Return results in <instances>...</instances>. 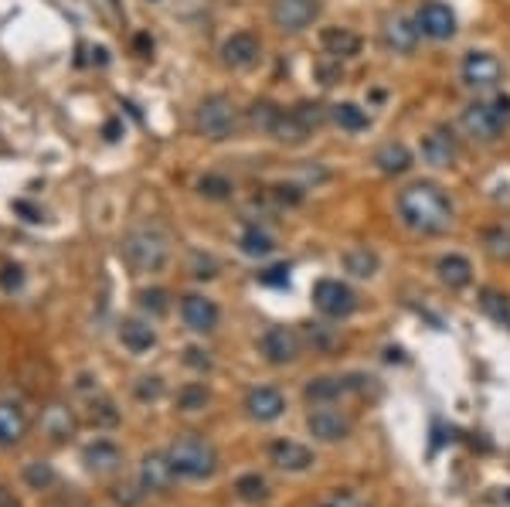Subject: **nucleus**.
<instances>
[{"label":"nucleus","instance_id":"obj_31","mask_svg":"<svg viewBox=\"0 0 510 507\" xmlns=\"http://www.w3.org/2000/svg\"><path fill=\"white\" fill-rule=\"evenodd\" d=\"M194 187H198V195H201L204 201H232V195H235V181L228 177V174H218V170L201 174Z\"/></svg>","mask_w":510,"mask_h":507},{"label":"nucleus","instance_id":"obj_51","mask_svg":"<svg viewBox=\"0 0 510 507\" xmlns=\"http://www.w3.org/2000/svg\"><path fill=\"white\" fill-rule=\"evenodd\" d=\"M106 140H120V123H109L106 126Z\"/></svg>","mask_w":510,"mask_h":507},{"label":"nucleus","instance_id":"obj_2","mask_svg":"<svg viewBox=\"0 0 510 507\" xmlns=\"http://www.w3.org/2000/svg\"><path fill=\"white\" fill-rule=\"evenodd\" d=\"M120 256L137 276H154L170 259V235L160 225H137L123 235Z\"/></svg>","mask_w":510,"mask_h":507},{"label":"nucleus","instance_id":"obj_42","mask_svg":"<svg viewBox=\"0 0 510 507\" xmlns=\"http://www.w3.org/2000/svg\"><path fill=\"white\" fill-rule=\"evenodd\" d=\"M160 392H164V378H157V375L139 378V385H137V399L139 402H157L160 399Z\"/></svg>","mask_w":510,"mask_h":507},{"label":"nucleus","instance_id":"obj_48","mask_svg":"<svg viewBox=\"0 0 510 507\" xmlns=\"http://www.w3.org/2000/svg\"><path fill=\"white\" fill-rule=\"evenodd\" d=\"M187 365H191V368H211V358H208V351H201V348H187Z\"/></svg>","mask_w":510,"mask_h":507},{"label":"nucleus","instance_id":"obj_50","mask_svg":"<svg viewBox=\"0 0 510 507\" xmlns=\"http://www.w3.org/2000/svg\"><path fill=\"white\" fill-rule=\"evenodd\" d=\"M0 507H21V501H17L14 487H7V484H0Z\"/></svg>","mask_w":510,"mask_h":507},{"label":"nucleus","instance_id":"obj_30","mask_svg":"<svg viewBox=\"0 0 510 507\" xmlns=\"http://www.w3.org/2000/svg\"><path fill=\"white\" fill-rule=\"evenodd\" d=\"M330 123L340 126L344 133H364L371 126L368 109H361L357 103H334L330 106Z\"/></svg>","mask_w":510,"mask_h":507},{"label":"nucleus","instance_id":"obj_41","mask_svg":"<svg viewBox=\"0 0 510 507\" xmlns=\"http://www.w3.org/2000/svg\"><path fill=\"white\" fill-rule=\"evenodd\" d=\"M143 487H133V484H120V487H112V501H116V507H139V501H143Z\"/></svg>","mask_w":510,"mask_h":507},{"label":"nucleus","instance_id":"obj_4","mask_svg":"<svg viewBox=\"0 0 510 507\" xmlns=\"http://www.w3.org/2000/svg\"><path fill=\"white\" fill-rule=\"evenodd\" d=\"M167 457L174 463V474L184 476V480H208L218 470L215 446L208 443L204 436H198V432H187L181 439H174Z\"/></svg>","mask_w":510,"mask_h":507},{"label":"nucleus","instance_id":"obj_12","mask_svg":"<svg viewBox=\"0 0 510 507\" xmlns=\"http://www.w3.org/2000/svg\"><path fill=\"white\" fill-rule=\"evenodd\" d=\"M307 430L320 443H340V439L351 436V419L340 412V409H334V405H317L307 415Z\"/></svg>","mask_w":510,"mask_h":507},{"label":"nucleus","instance_id":"obj_46","mask_svg":"<svg viewBox=\"0 0 510 507\" xmlns=\"http://www.w3.org/2000/svg\"><path fill=\"white\" fill-rule=\"evenodd\" d=\"M259 283H265V286H286V283H290V266H273V269H265V273H259Z\"/></svg>","mask_w":510,"mask_h":507},{"label":"nucleus","instance_id":"obj_6","mask_svg":"<svg viewBox=\"0 0 510 507\" xmlns=\"http://www.w3.org/2000/svg\"><path fill=\"white\" fill-rule=\"evenodd\" d=\"M460 76H463L466 89H473L477 95L497 93L504 86V62L497 59L494 51H466Z\"/></svg>","mask_w":510,"mask_h":507},{"label":"nucleus","instance_id":"obj_32","mask_svg":"<svg viewBox=\"0 0 510 507\" xmlns=\"http://www.w3.org/2000/svg\"><path fill=\"white\" fill-rule=\"evenodd\" d=\"M479 242H483V252L494 262H510V225H490V229H483Z\"/></svg>","mask_w":510,"mask_h":507},{"label":"nucleus","instance_id":"obj_11","mask_svg":"<svg viewBox=\"0 0 510 507\" xmlns=\"http://www.w3.org/2000/svg\"><path fill=\"white\" fill-rule=\"evenodd\" d=\"M181 321H184L187 330H194V334H211L218 330V321H221V310L211 296H204V293H187L181 296Z\"/></svg>","mask_w":510,"mask_h":507},{"label":"nucleus","instance_id":"obj_5","mask_svg":"<svg viewBox=\"0 0 510 507\" xmlns=\"http://www.w3.org/2000/svg\"><path fill=\"white\" fill-rule=\"evenodd\" d=\"M460 126H463V133L473 143H483V147H490L497 140L504 137V130H507V120L497 113V106L490 103V95L487 99H473L470 106L460 113Z\"/></svg>","mask_w":510,"mask_h":507},{"label":"nucleus","instance_id":"obj_7","mask_svg":"<svg viewBox=\"0 0 510 507\" xmlns=\"http://www.w3.org/2000/svg\"><path fill=\"white\" fill-rule=\"evenodd\" d=\"M320 11H324L320 0H273L269 4V21L282 34H303L307 28H313Z\"/></svg>","mask_w":510,"mask_h":507},{"label":"nucleus","instance_id":"obj_10","mask_svg":"<svg viewBox=\"0 0 510 507\" xmlns=\"http://www.w3.org/2000/svg\"><path fill=\"white\" fill-rule=\"evenodd\" d=\"M259 351H263L269 365L282 368V365H293L296 358L303 354V340H300L293 327H269L259 338Z\"/></svg>","mask_w":510,"mask_h":507},{"label":"nucleus","instance_id":"obj_37","mask_svg":"<svg viewBox=\"0 0 510 507\" xmlns=\"http://www.w3.org/2000/svg\"><path fill=\"white\" fill-rule=\"evenodd\" d=\"M208 402H211V392L201 382H191L184 388H177V409L181 412H201Z\"/></svg>","mask_w":510,"mask_h":507},{"label":"nucleus","instance_id":"obj_33","mask_svg":"<svg viewBox=\"0 0 510 507\" xmlns=\"http://www.w3.org/2000/svg\"><path fill=\"white\" fill-rule=\"evenodd\" d=\"M479 307L500 327H510V296L500 290H479Z\"/></svg>","mask_w":510,"mask_h":507},{"label":"nucleus","instance_id":"obj_29","mask_svg":"<svg viewBox=\"0 0 510 507\" xmlns=\"http://www.w3.org/2000/svg\"><path fill=\"white\" fill-rule=\"evenodd\" d=\"M238 249H242V256H248V259H265V256L276 252V239H273V231H265L263 225H248V229H242V235H238Z\"/></svg>","mask_w":510,"mask_h":507},{"label":"nucleus","instance_id":"obj_19","mask_svg":"<svg viewBox=\"0 0 510 507\" xmlns=\"http://www.w3.org/2000/svg\"><path fill=\"white\" fill-rule=\"evenodd\" d=\"M371 164L378 167V174H385V177H402V174L412 170L416 154L408 150V143H402V140H388V143H381V147L374 150Z\"/></svg>","mask_w":510,"mask_h":507},{"label":"nucleus","instance_id":"obj_34","mask_svg":"<svg viewBox=\"0 0 510 507\" xmlns=\"http://www.w3.org/2000/svg\"><path fill=\"white\" fill-rule=\"evenodd\" d=\"M279 113H282V106L269 103V99H255V103L248 106V126L269 137V133H273V126H276V120H279Z\"/></svg>","mask_w":510,"mask_h":507},{"label":"nucleus","instance_id":"obj_52","mask_svg":"<svg viewBox=\"0 0 510 507\" xmlns=\"http://www.w3.org/2000/svg\"><path fill=\"white\" fill-rule=\"evenodd\" d=\"M317 507H330V504H317Z\"/></svg>","mask_w":510,"mask_h":507},{"label":"nucleus","instance_id":"obj_40","mask_svg":"<svg viewBox=\"0 0 510 507\" xmlns=\"http://www.w3.org/2000/svg\"><path fill=\"white\" fill-rule=\"evenodd\" d=\"M93 422L95 426H116L120 422V412L109 399H95L93 402Z\"/></svg>","mask_w":510,"mask_h":507},{"label":"nucleus","instance_id":"obj_8","mask_svg":"<svg viewBox=\"0 0 510 507\" xmlns=\"http://www.w3.org/2000/svg\"><path fill=\"white\" fill-rule=\"evenodd\" d=\"M313 307L320 310L327 321H344L357 310V293L340 279H320L313 286Z\"/></svg>","mask_w":510,"mask_h":507},{"label":"nucleus","instance_id":"obj_26","mask_svg":"<svg viewBox=\"0 0 510 507\" xmlns=\"http://www.w3.org/2000/svg\"><path fill=\"white\" fill-rule=\"evenodd\" d=\"M320 45H324L327 59H354L357 51H361V34L351 32V28H324L320 32Z\"/></svg>","mask_w":510,"mask_h":507},{"label":"nucleus","instance_id":"obj_13","mask_svg":"<svg viewBox=\"0 0 510 507\" xmlns=\"http://www.w3.org/2000/svg\"><path fill=\"white\" fill-rule=\"evenodd\" d=\"M418 28H422V38H433V41H449L456 34V14L449 11V4L443 0H429L418 7Z\"/></svg>","mask_w":510,"mask_h":507},{"label":"nucleus","instance_id":"obj_3","mask_svg":"<svg viewBox=\"0 0 510 507\" xmlns=\"http://www.w3.org/2000/svg\"><path fill=\"white\" fill-rule=\"evenodd\" d=\"M238 126H242V109H238L232 95L211 93L204 95L198 109H194V130H198V137L211 140V143L232 140L238 133Z\"/></svg>","mask_w":510,"mask_h":507},{"label":"nucleus","instance_id":"obj_20","mask_svg":"<svg viewBox=\"0 0 510 507\" xmlns=\"http://www.w3.org/2000/svg\"><path fill=\"white\" fill-rule=\"evenodd\" d=\"M269 457H273L279 470H290V474H303V470L313 466V449L296 443V439H276L269 446Z\"/></svg>","mask_w":510,"mask_h":507},{"label":"nucleus","instance_id":"obj_28","mask_svg":"<svg viewBox=\"0 0 510 507\" xmlns=\"http://www.w3.org/2000/svg\"><path fill=\"white\" fill-rule=\"evenodd\" d=\"M28 432V415L17 402H0V446H14Z\"/></svg>","mask_w":510,"mask_h":507},{"label":"nucleus","instance_id":"obj_14","mask_svg":"<svg viewBox=\"0 0 510 507\" xmlns=\"http://www.w3.org/2000/svg\"><path fill=\"white\" fill-rule=\"evenodd\" d=\"M418 154L422 160L429 164V167H456V160H460V147H456V140L449 137L446 130H433V133H425V137L418 140Z\"/></svg>","mask_w":510,"mask_h":507},{"label":"nucleus","instance_id":"obj_47","mask_svg":"<svg viewBox=\"0 0 510 507\" xmlns=\"http://www.w3.org/2000/svg\"><path fill=\"white\" fill-rule=\"evenodd\" d=\"M327 504H330V507H368L354 491H337L330 501H327Z\"/></svg>","mask_w":510,"mask_h":507},{"label":"nucleus","instance_id":"obj_15","mask_svg":"<svg viewBox=\"0 0 510 507\" xmlns=\"http://www.w3.org/2000/svg\"><path fill=\"white\" fill-rule=\"evenodd\" d=\"M116 338H120L126 351L137 354V358H143V354H150L157 348V330L147 317H123L120 327H116Z\"/></svg>","mask_w":510,"mask_h":507},{"label":"nucleus","instance_id":"obj_45","mask_svg":"<svg viewBox=\"0 0 510 507\" xmlns=\"http://www.w3.org/2000/svg\"><path fill=\"white\" fill-rule=\"evenodd\" d=\"M21 283H24V269H21V266H4V269H0V286L7 293L21 290Z\"/></svg>","mask_w":510,"mask_h":507},{"label":"nucleus","instance_id":"obj_1","mask_svg":"<svg viewBox=\"0 0 510 507\" xmlns=\"http://www.w3.org/2000/svg\"><path fill=\"white\" fill-rule=\"evenodd\" d=\"M398 218L405 229L418 231V235H443L452 229V201L435 181H412L408 187L398 191L395 198Z\"/></svg>","mask_w":510,"mask_h":507},{"label":"nucleus","instance_id":"obj_49","mask_svg":"<svg viewBox=\"0 0 510 507\" xmlns=\"http://www.w3.org/2000/svg\"><path fill=\"white\" fill-rule=\"evenodd\" d=\"M317 76L324 78V86H334L340 78V62L334 65V68H330V65H317Z\"/></svg>","mask_w":510,"mask_h":507},{"label":"nucleus","instance_id":"obj_39","mask_svg":"<svg viewBox=\"0 0 510 507\" xmlns=\"http://www.w3.org/2000/svg\"><path fill=\"white\" fill-rule=\"evenodd\" d=\"M235 491H238V497L242 501H248V504H259V501H265V480L259 474H242L238 480H235Z\"/></svg>","mask_w":510,"mask_h":507},{"label":"nucleus","instance_id":"obj_24","mask_svg":"<svg viewBox=\"0 0 510 507\" xmlns=\"http://www.w3.org/2000/svg\"><path fill=\"white\" fill-rule=\"evenodd\" d=\"M82 463H85L93 474H112V470H120V463H123V449L112 443V439H95V443L85 446Z\"/></svg>","mask_w":510,"mask_h":507},{"label":"nucleus","instance_id":"obj_22","mask_svg":"<svg viewBox=\"0 0 510 507\" xmlns=\"http://www.w3.org/2000/svg\"><path fill=\"white\" fill-rule=\"evenodd\" d=\"M435 276L449 290H466L473 283V262L466 259V256H460V252H446V256H439V262H435Z\"/></svg>","mask_w":510,"mask_h":507},{"label":"nucleus","instance_id":"obj_18","mask_svg":"<svg viewBox=\"0 0 510 507\" xmlns=\"http://www.w3.org/2000/svg\"><path fill=\"white\" fill-rule=\"evenodd\" d=\"M246 409L255 422H276L279 415L286 412V399L273 385H255L246 395Z\"/></svg>","mask_w":510,"mask_h":507},{"label":"nucleus","instance_id":"obj_36","mask_svg":"<svg viewBox=\"0 0 510 507\" xmlns=\"http://www.w3.org/2000/svg\"><path fill=\"white\" fill-rule=\"evenodd\" d=\"M21 476H24V484H28L31 491H51V484H55V466L48 460H31V463H24Z\"/></svg>","mask_w":510,"mask_h":507},{"label":"nucleus","instance_id":"obj_21","mask_svg":"<svg viewBox=\"0 0 510 507\" xmlns=\"http://www.w3.org/2000/svg\"><path fill=\"white\" fill-rule=\"evenodd\" d=\"M313 133H317V130H313V126H309L296 109H282L269 137L276 140V143H282V147H303Z\"/></svg>","mask_w":510,"mask_h":507},{"label":"nucleus","instance_id":"obj_17","mask_svg":"<svg viewBox=\"0 0 510 507\" xmlns=\"http://www.w3.org/2000/svg\"><path fill=\"white\" fill-rule=\"evenodd\" d=\"M174 463L167 453H147L139 463V487L147 493H167L174 484Z\"/></svg>","mask_w":510,"mask_h":507},{"label":"nucleus","instance_id":"obj_35","mask_svg":"<svg viewBox=\"0 0 510 507\" xmlns=\"http://www.w3.org/2000/svg\"><path fill=\"white\" fill-rule=\"evenodd\" d=\"M137 303L150 321H157V317H164L170 310V293L164 290V286H150V290L137 293Z\"/></svg>","mask_w":510,"mask_h":507},{"label":"nucleus","instance_id":"obj_27","mask_svg":"<svg viewBox=\"0 0 510 507\" xmlns=\"http://www.w3.org/2000/svg\"><path fill=\"white\" fill-rule=\"evenodd\" d=\"M340 266H344V273H351L354 279H371V276H378L381 259H378V252H374V249L354 246L340 256Z\"/></svg>","mask_w":510,"mask_h":507},{"label":"nucleus","instance_id":"obj_9","mask_svg":"<svg viewBox=\"0 0 510 507\" xmlns=\"http://www.w3.org/2000/svg\"><path fill=\"white\" fill-rule=\"evenodd\" d=\"M218 55H221V65H225V68H232V72H248V68H255L259 59H263V41H259L252 32H232L225 41H221Z\"/></svg>","mask_w":510,"mask_h":507},{"label":"nucleus","instance_id":"obj_44","mask_svg":"<svg viewBox=\"0 0 510 507\" xmlns=\"http://www.w3.org/2000/svg\"><path fill=\"white\" fill-rule=\"evenodd\" d=\"M194 273L191 276L194 279H215L218 276V262L211 259V256H194V266H191Z\"/></svg>","mask_w":510,"mask_h":507},{"label":"nucleus","instance_id":"obj_25","mask_svg":"<svg viewBox=\"0 0 510 507\" xmlns=\"http://www.w3.org/2000/svg\"><path fill=\"white\" fill-rule=\"evenodd\" d=\"M354 388L351 378H334V375H324V378H313V382L303 388V399L309 405H334L340 402V395H347Z\"/></svg>","mask_w":510,"mask_h":507},{"label":"nucleus","instance_id":"obj_23","mask_svg":"<svg viewBox=\"0 0 510 507\" xmlns=\"http://www.w3.org/2000/svg\"><path fill=\"white\" fill-rule=\"evenodd\" d=\"M41 432H45L51 443H65L76 436V415L62 402H51L45 412H41Z\"/></svg>","mask_w":510,"mask_h":507},{"label":"nucleus","instance_id":"obj_43","mask_svg":"<svg viewBox=\"0 0 510 507\" xmlns=\"http://www.w3.org/2000/svg\"><path fill=\"white\" fill-rule=\"evenodd\" d=\"M330 327H324V323H313L309 327V340H313V348L317 351H330L334 344H337V334H327Z\"/></svg>","mask_w":510,"mask_h":507},{"label":"nucleus","instance_id":"obj_16","mask_svg":"<svg viewBox=\"0 0 510 507\" xmlns=\"http://www.w3.org/2000/svg\"><path fill=\"white\" fill-rule=\"evenodd\" d=\"M385 45L395 51V55H412L422 41V28H418L416 17H405V14H395L385 21Z\"/></svg>","mask_w":510,"mask_h":507},{"label":"nucleus","instance_id":"obj_38","mask_svg":"<svg viewBox=\"0 0 510 507\" xmlns=\"http://www.w3.org/2000/svg\"><path fill=\"white\" fill-rule=\"evenodd\" d=\"M269 198L276 201L279 208H296V204H303L307 191L300 185H290V181H276V185H269Z\"/></svg>","mask_w":510,"mask_h":507}]
</instances>
